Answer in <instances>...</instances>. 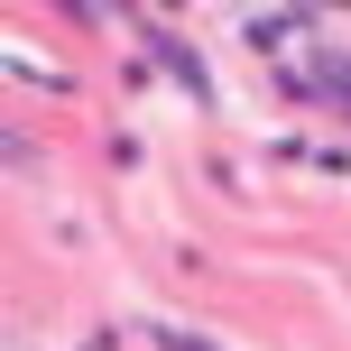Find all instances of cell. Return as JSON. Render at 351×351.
<instances>
[{
  "mask_svg": "<svg viewBox=\"0 0 351 351\" xmlns=\"http://www.w3.org/2000/svg\"><path fill=\"white\" fill-rule=\"evenodd\" d=\"M139 47H148V56H158V65H167V74H176V84H185V93H194V102H204V93H213V84H204V56H194V47H185V37H176V28H139Z\"/></svg>",
  "mask_w": 351,
  "mask_h": 351,
  "instance_id": "2",
  "label": "cell"
},
{
  "mask_svg": "<svg viewBox=\"0 0 351 351\" xmlns=\"http://www.w3.org/2000/svg\"><path fill=\"white\" fill-rule=\"evenodd\" d=\"M287 28H315V10H259V19H241V37H250V47H278Z\"/></svg>",
  "mask_w": 351,
  "mask_h": 351,
  "instance_id": "3",
  "label": "cell"
},
{
  "mask_svg": "<svg viewBox=\"0 0 351 351\" xmlns=\"http://www.w3.org/2000/svg\"><path fill=\"white\" fill-rule=\"evenodd\" d=\"M287 93H315V102H333L342 121H351V56H342V47H324L305 74H287Z\"/></svg>",
  "mask_w": 351,
  "mask_h": 351,
  "instance_id": "1",
  "label": "cell"
},
{
  "mask_svg": "<svg viewBox=\"0 0 351 351\" xmlns=\"http://www.w3.org/2000/svg\"><path fill=\"white\" fill-rule=\"evenodd\" d=\"M158 351H213L204 333H185V324H158Z\"/></svg>",
  "mask_w": 351,
  "mask_h": 351,
  "instance_id": "4",
  "label": "cell"
}]
</instances>
